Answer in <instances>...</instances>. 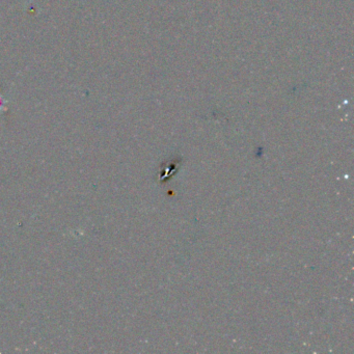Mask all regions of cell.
Returning <instances> with one entry per match:
<instances>
[{
  "instance_id": "6da1fadb",
  "label": "cell",
  "mask_w": 354,
  "mask_h": 354,
  "mask_svg": "<svg viewBox=\"0 0 354 354\" xmlns=\"http://www.w3.org/2000/svg\"><path fill=\"white\" fill-rule=\"evenodd\" d=\"M4 106H5V100L3 99V97L0 95V112L4 109Z\"/></svg>"
}]
</instances>
